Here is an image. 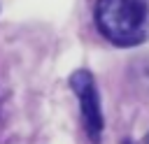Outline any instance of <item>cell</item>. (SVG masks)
Returning a JSON list of instances; mask_svg holds the SVG:
<instances>
[{"label": "cell", "instance_id": "cell-1", "mask_svg": "<svg viewBox=\"0 0 149 144\" xmlns=\"http://www.w3.org/2000/svg\"><path fill=\"white\" fill-rule=\"evenodd\" d=\"M95 26L112 44L135 46L149 35V0H98Z\"/></svg>", "mask_w": 149, "mask_h": 144}, {"label": "cell", "instance_id": "cell-2", "mask_svg": "<svg viewBox=\"0 0 149 144\" xmlns=\"http://www.w3.org/2000/svg\"><path fill=\"white\" fill-rule=\"evenodd\" d=\"M70 88L79 100L84 128H86L88 137L98 144L100 135H102V107H100V95H98L95 79L91 77L88 70H74L70 74Z\"/></svg>", "mask_w": 149, "mask_h": 144}, {"label": "cell", "instance_id": "cell-3", "mask_svg": "<svg viewBox=\"0 0 149 144\" xmlns=\"http://www.w3.org/2000/svg\"><path fill=\"white\" fill-rule=\"evenodd\" d=\"M121 144H133V142H130V139H123V142H121Z\"/></svg>", "mask_w": 149, "mask_h": 144}]
</instances>
